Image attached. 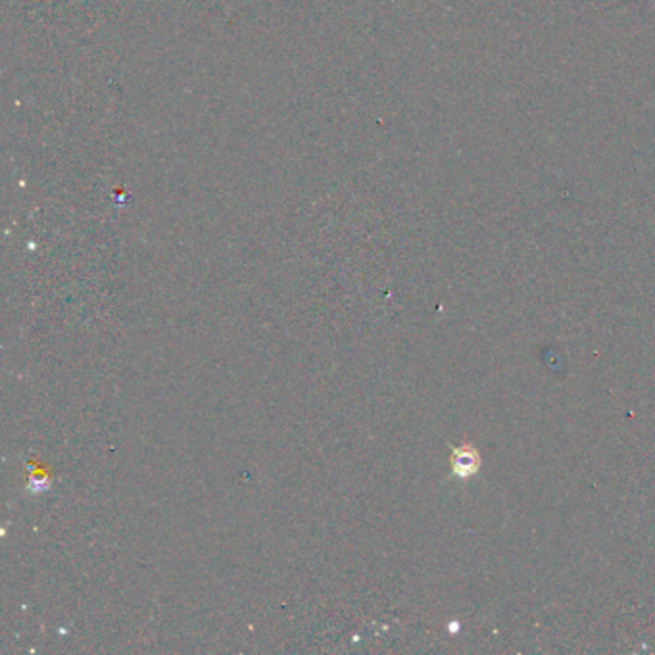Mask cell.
I'll use <instances>...</instances> for the list:
<instances>
[{"mask_svg":"<svg viewBox=\"0 0 655 655\" xmlns=\"http://www.w3.org/2000/svg\"><path fill=\"white\" fill-rule=\"evenodd\" d=\"M481 467V456L475 451L473 446L464 444L452 452V475L458 479H467L477 473Z\"/></svg>","mask_w":655,"mask_h":655,"instance_id":"1","label":"cell"}]
</instances>
